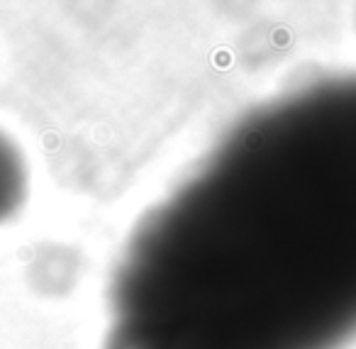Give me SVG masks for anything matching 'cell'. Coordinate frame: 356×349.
<instances>
[{
  "mask_svg": "<svg viewBox=\"0 0 356 349\" xmlns=\"http://www.w3.org/2000/svg\"><path fill=\"white\" fill-rule=\"evenodd\" d=\"M30 193V169L25 154L6 132H0V225L25 208Z\"/></svg>",
  "mask_w": 356,
  "mask_h": 349,
  "instance_id": "2",
  "label": "cell"
},
{
  "mask_svg": "<svg viewBox=\"0 0 356 349\" xmlns=\"http://www.w3.org/2000/svg\"><path fill=\"white\" fill-rule=\"evenodd\" d=\"M356 339V74L242 118L134 227L105 349H344Z\"/></svg>",
  "mask_w": 356,
  "mask_h": 349,
  "instance_id": "1",
  "label": "cell"
}]
</instances>
